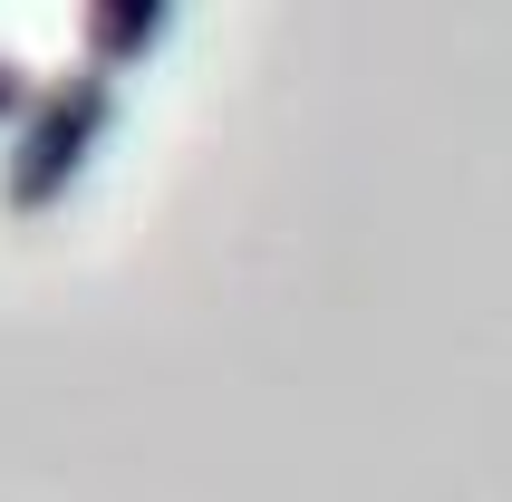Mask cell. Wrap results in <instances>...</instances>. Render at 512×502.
I'll use <instances>...</instances> for the list:
<instances>
[{
  "instance_id": "cell-3",
  "label": "cell",
  "mask_w": 512,
  "mask_h": 502,
  "mask_svg": "<svg viewBox=\"0 0 512 502\" xmlns=\"http://www.w3.org/2000/svg\"><path fill=\"white\" fill-rule=\"evenodd\" d=\"M29 87H39V68H29V58H10V49H0V136H10V126H20V107H29Z\"/></svg>"
},
{
  "instance_id": "cell-1",
  "label": "cell",
  "mask_w": 512,
  "mask_h": 502,
  "mask_svg": "<svg viewBox=\"0 0 512 502\" xmlns=\"http://www.w3.org/2000/svg\"><path fill=\"white\" fill-rule=\"evenodd\" d=\"M107 126H116V78L107 68H87V58L39 68L20 126L0 136V213H20V223L58 213V203L78 194V174L97 165Z\"/></svg>"
},
{
  "instance_id": "cell-2",
  "label": "cell",
  "mask_w": 512,
  "mask_h": 502,
  "mask_svg": "<svg viewBox=\"0 0 512 502\" xmlns=\"http://www.w3.org/2000/svg\"><path fill=\"white\" fill-rule=\"evenodd\" d=\"M165 39H174V10H165V0H87V10H78V58H87V68H107L116 87L136 78Z\"/></svg>"
}]
</instances>
